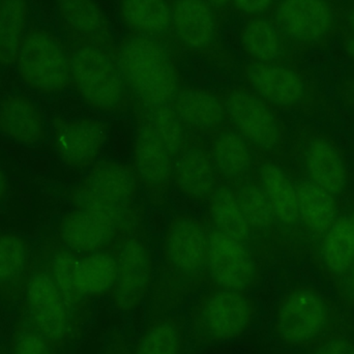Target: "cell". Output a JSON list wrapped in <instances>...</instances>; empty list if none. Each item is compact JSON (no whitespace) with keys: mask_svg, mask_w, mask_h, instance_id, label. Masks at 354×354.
<instances>
[{"mask_svg":"<svg viewBox=\"0 0 354 354\" xmlns=\"http://www.w3.org/2000/svg\"><path fill=\"white\" fill-rule=\"evenodd\" d=\"M351 319L334 299L311 285H297L279 301L272 333L281 345L308 351L335 337L349 335Z\"/></svg>","mask_w":354,"mask_h":354,"instance_id":"cell-1","label":"cell"},{"mask_svg":"<svg viewBox=\"0 0 354 354\" xmlns=\"http://www.w3.org/2000/svg\"><path fill=\"white\" fill-rule=\"evenodd\" d=\"M178 56L153 37L128 33L118 46L127 88L149 107L168 105L180 88Z\"/></svg>","mask_w":354,"mask_h":354,"instance_id":"cell-2","label":"cell"},{"mask_svg":"<svg viewBox=\"0 0 354 354\" xmlns=\"http://www.w3.org/2000/svg\"><path fill=\"white\" fill-rule=\"evenodd\" d=\"M256 314L255 301L245 291L214 288L189 307L187 338L196 346L234 340L251 328Z\"/></svg>","mask_w":354,"mask_h":354,"instance_id":"cell-3","label":"cell"},{"mask_svg":"<svg viewBox=\"0 0 354 354\" xmlns=\"http://www.w3.org/2000/svg\"><path fill=\"white\" fill-rule=\"evenodd\" d=\"M340 0H277L270 17L291 50H326L344 25Z\"/></svg>","mask_w":354,"mask_h":354,"instance_id":"cell-4","label":"cell"},{"mask_svg":"<svg viewBox=\"0 0 354 354\" xmlns=\"http://www.w3.org/2000/svg\"><path fill=\"white\" fill-rule=\"evenodd\" d=\"M241 75L248 88L272 108L307 115L330 109L319 83L299 66L249 60L241 66Z\"/></svg>","mask_w":354,"mask_h":354,"instance_id":"cell-5","label":"cell"},{"mask_svg":"<svg viewBox=\"0 0 354 354\" xmlns=\"http://www.w3.org/2000/svg\"><path fill=\"white\" fill-rule=\"evenodd\" d=\"M71 84L85 103L102 111L124 104L127 86L118 60V47L66 43Z\"/></svg>","mask_w":354,"mask_h":354,"instance_id":"cell-6","label":"cell"},{"mask_svg":"<svg viewBox=\"0 0 354 354\" xmlns=\"http://www.w3.org/2000/svg\"><path fill=\"white\" fill-rule=\"evenodd\" d=\"M15 66L23 83L43 95L62 93L71 84L66 41L41 23L30 21Z\"/></svg>","mask_w":354,"mask_h":354,"instance_id":"cell-7","label":"cell"},{"mask_svg":"<svg viewBox=\"0 0 354 354\" xmlns=\"http://www.w3.org/2000/svg\"><path fill=\"white\" fill-rule=\"evenodd\" d=\"M172 33L181 54L229 64L233 55L223 41V23L205 0H170Z\"/></svg>","mask_w":354,"mask_h":354,"instance_id":"cell-8","label":"cell"},{"mask_svg":"<svg viewBox=\"0 0 354 354\" xmlns=\"http://www.w3.org/2000/svg\"><path fill=\"white\" fill-rule=\"evenodd\" d=\"M293 137V153L301 177L336 197L342 195L348 187L351 170L339 143L309 124L297 127Z\"/></svg>","mask_w":354,"mask_h":354,"instance_id":"cell-9","label":"cell"},{"mask_svg":"<svg viewBox=\"0 0 354 354\" xmlns=\"http://www.w3.org/2000/svg\"><path fill=\"white\" fill-rule=\"evenodd\" d=\"M23 313L57 351L74 340L81 324L43 266H37L24 299Z\"/></svg>","mask_w":354,"mask_h":354,"instance_id":"cell-10","label":"cell"},{"mask_svg":"<svg viewBox=\"0 0 354 354\" xmlns=\"http://www.w3.org/2000/svg\"><path fill=\"white\" fill-rule=\"evenodd\" d=\"M227 115L245 138L270 153L284 147L286 134L274 108L250 88L234 87L224 102Z\"/></svg>","mask_w":354,"mask_h":354,"instance_id":"cell-11","label":"cell"},{"mask_svg":"<svg viewBox=\"0 0 354 354\" xmlns=\"http://www.w3.org/2000/svg\"><path fill=\"white\" fill-rule=\"evenodd\" d=\"M136 185L130 168L101 164L75 187L71 200L76 208L103 210L118 218L136 193Z\"/></svg>","mask_w":354,"mask_h":354,"instance_id":"cell-12","label":"cell"},{"mask_svg":"<svg viewBox=\"0 0 354 354\" xmlns=\"http://www.w3.org/2000/svg\"><path fill=\"white\" fill-rule=\"evenodd\" d=\"M207 268L216 288L245 291L259 282V270L247 250L221 231L208 241Z\"/></svg>","mask_w":354,"mask_h":354,"instance_id":"cell-13","label":"cell"},{"mask_svg":"<svg viewBox=\"0 0 354 354\" xmlns=\"http://www.w3.org/2000/svg\"><path fill=\"white\" fill-rule=\"evenodd\" d=\"M118 274L111 290L112 301L122 312L136 309L149 293L153 263L147 248L137 241L127 243L120 251Z\"/></svg>","mask_w":354,"mask_h":354,"instance_id":"cell-14","label":"cell"},{"mask_svg":"<svg viewBox=\"0 0 354 354\" xmlns=\"http://www.w3.org/2000/svg\"><path fill=\"white\" fill-rule=\"evenodd\" d=\"M35 270L37 260L30 241L16 233H0L1 299L8 304L24 301Z\"/></svg>","mask_w":354,"mask_h":354,"instance_id":"cell-15","label":"cell"},{"mask_svg":"<svg viewBox=\"0 0 354 354\" xmlns=\"http://www.w3.org/2000/svg\"><path fill=\"white\" fill-rule=\"evenodd\" d=\"M53 130L56 151L60 159L72 167L93 164L105 142L106 128L97 120L56 118Z\"/></svg>","mask_w":354,"mask_h":354,"instance_id":"cell-16","label":"cell"},{"mask_svg":"<svg viewBox=\"0 0 354 354\" xmlns=\"http://www.w3.org/2000/svg\"><path fill=\"white\" fill-rule=\"evenodd\" d=\"M115 220V216L103 210L77 208L60 221L58 237L74 253H95L109 241Z\"/></svg>","mask_w":354,"mask_h":354,"instance_id":"cell-17","label":"cell"},{"mask_svg":"<svg viewBox=\"0 0 354 354\" xmlns=\"http://www.w3.org/2000/svg\"><path fill=\"white\" fill-rule=\"evenodd\" d=\"M320 239L316 263L340 295L354 264V214L339 216Z\"/></svg>","mask_w":354,"mask_h":354,"instance_id":"cell-18","label":"cell"},{"mask_svg":"<svg viewBox=\"0 0 354 354\" xmlns=\"http://www.w3.org/2000/svg\"><path fill=\"white\" fill-rule=\"evenodd\" d=\"M56 6L66 43L116 47L107 19L95 0H56Z\"/></svg>","mask_w":354,"mask_h":354,"instance_id":"cell-19","label":"cell"},{"mask_svg":"<svg viewBox=\"0 0 354 354\" xmlns=\"http://www.w3.org/2000/svg\"><path fill=\"white\" fill-rule=\"evenodd\" d=\"M120 15L129 33L153 37L183 55L172 33L170 0H120Z\"/></svg>","mask_w":354,"mask_h":354,"instance_id":"cell-20","label":"cell"},{"mask_svg":"<svg viewBox=\"0 0 354 354\" xmlns=\"http://www.w3.org/2000/svg\"><path fill=\"white\" fill-rule=\"evenodd\" d=\"M239 43L249 60L259 64L299 66L301 56L287 45L270 16L245 20Z\"/></svg>","mask_w":354,"mask_h":354,"instance_id":"cell-21","label":"cell"},{"mask_svg":"<svg viewBox=\"0 0 354 354\" xmlns=\"http://www.w3.org/2000/svg\"><path fill=\"white\" fill-rule=\"evenodd\" d=\"M0 133L21 145H39L47 136L45 115L26 95H8L0 101Z\"/></svg>","mask_w":354,"mask_h":354,"instance_id":"cell-22","label":"cell"},{"mask_svg":"<svg viewBox=\"0 0 354 354\" xmlns=\"http://www.w3.org/2000/svg\"><path fill=\"white\" fill-rule=\"evenodd\" d=\"M118 274V262L104 253L77 257L71 277L73 295L81 309L88 312L89 301L111 292Z\"/></svg>","mask_w":354,"mask_h":354,"instance_id":"cell-23","label":"cell"},{"mask_svg":"<svg viewBox=\"0 0 354 354\" xmlns=\"http://www.w3.org/2000/svg\"><path fill=\"white\" fill-rule=\"evenodd\" d=\"M295 183L301 226L308 234L322 239L339 218L337 197L304 177Z\"/></svg>","mask_w":354,"mask_h":354,"instance_id":"cell-24","label":"cell"},{"mask_svg":"<svg viewBox=\"0 0 354 354\" xmlns=\"http://www.w3.org/2000/svg\"><path fill=\"white\" fill-rule=\"evenodd\" d=\"M172 102L183 124L197 130H214L223 124L226 115L224 103L205 89L180 87Z\"/></svg>","mask_w":354,"mask_h":354,"instance_id":"cell-25","label":"cell"},{"mask_svg":"<svg viewBox=\"0 0 354 354\" xmlns=\"http://www.w3.org/2000/svg\"><path fill=\"white\" fill-rule=\"evenodd\" d=\"M260 178L262 189L268 196L276 220L286 227L303 228L299 220L297 189L292 177L278 164L268 162L262 166Z\"/></svg>","mask_w":354,"mask_h":354,"instance_id":"cell-26","label":"cell"},{"mask_svg":"<svg viewBox=\"0 0 354 354\" xmlns=\"http://www.w3.org/2000/svg\"><path fill=\"white\" fill-rule=\"evenodd\" d=\"M29 0H2L0 6V68L16 64L30 24Z\"/></svg>","mask_w":354,"mask_h":354,"instance_id":"cell-27","label":"cell"},{"mask_svg":"<svg viewBox=\"0 0 354 354\" xmlns=\"http://www.w3.org/2000/svg\"><path fill=\"white\" fill-rule=\"evenodd\" d=\"M136 164L140 176L155 187L167 183L174 171L172 153L151 124L139 132Z\"/></svg>","mask_w":354,"mask_h":354,"instance_id":"cell-28","label":"cell"},{"mask_svg":"<svg viewBox=\"0 0 354 354\" xmlns=\"http://www.w3.org/2000/svg\"><path fill=\"white\" fill-rule=\"evenodd\" d=\"M187 339V322L166 314L149 320L132 354H183Z\"/></svg>","mask_w":354,"mask_h":354,"instance_id":"cell-29","label":"cell"},{"mask_svg":"<svg viewBox=\"0 0 354 354\" xmlns=\"http://www.w3.org/2000/svg\"><path fill=\"white\" fill-rule=\"evenodd\" d=\"M176 178L177 185L183 194L194 199H204L214 187L212 162L200 149H189L177 162Z\"/></svg>","mask_w":354,"mask_h":354,"instance_id":"cell-30","label":"cell"},{"mask_svg":"<svg viewBox=\"0 0 354 354\" xmlns=\"http://www.w3.org/2000/svg\"><path fill=\"white\" fill-rule=\"evenodd\" d=\"M214 161L223 176H241L250 169L252 163L249 145L236 133H223L214 141Z\"/></svg>","mask_w":354,"mask_h":354,"instance_id":"cell-31","label":"cell"},{"mask_svg":"<svg viewBox=\"0 0 354 354\" xmlns=\"http://www.w3.org/2000/svg\"><path fill=\"white\" fill-rule=\"evenodd\" d=\"M212 218L218 231L243 241L249 234V225L241 212L237 198L228 189H220L214 194L210 204Z\"/></svg>","mask_w":354,"mask_h":354,"instance_id":"cell-32","label":"cell"},{"mask_svg":"<svg viewBox=\"0 0 354 354\" xmlns=\"http://www.w3.org/2000/svg\"><path fill=\"white\" fill-rule=\"evenodd\" d=\"M236 198L249 226L258 229L272 226L276 216L263 189L256 185H245Z\"/></svg>","mask_w":354,"mask_h":354,"instance_id":"cell-33","label":"cell"},{"mask_svg":"<svg viewBox=\"0 0 354 354\" xmlns=\"http://www.w3.org/2000/svg\"><path fill=\"white\" fill-rule=\"evenodd\" d=\"M10 354H58V351L21 312L10 340Z\"/></svg>","mask_w":354,"mask_h":354,"instance_id":"cell-34","label":"cell"},{"mask_svg":"<svg viewBox=\"0 0 354 354\" xmlns=\"http://www.w3.org/2000/svg\"><path fill=\"white\" fill-rule=\"evenodd\" d=\"M151 124L172 156L180 151L183 143V122L174 107L169 105L153 107Z\"/></svg>","mask_w":354,"mask_h":354,"instance_id":"cell-35","label":"cell"},{"mask_svg":"<svg viewBox=\"0 0 354 354\" xmlns=\"http://www.w3.org/2000/svg\"><path fill=\"white\" fill-rule=\"evenodd\" d=\"M277 0H233L232 12L248 19L270 16Z\"/></svg>","mask_w":354,"mask_h":354,"instance_id":"cell-36","label":"cell"},{"mask_svg":"<svg viewBox=\"0 0 354 354\" xmlns=\"http://www.w3.org/2000/svg\"><path fill=\"white\" fill-rule=\"evenodd\" d=\"M305 354H354V340L349 335L335 337L308 349Z\"/></svg>","mask_w":354,"mask_h":354,"instance_id":"cell-37","label":"cell"},{"mask_svg":"<svg viewBox=\"0 0 354 354\" xmlns=\"http://www.w3.org/2000/svg\"><path fill=\"white\" fill-rule=\"evenodd\" d=\"M336 91L341 102L354 112V77L341 81Z\"/></svg>","mask_w":354,"mask_h":354,"instance_id":"cell-38","label":"cell"},{"mask_svg":"<svg viewBox=\"0 0 354 354\" xmlns=\"http://www.w3.org/2000/svg\"><path fill=\"white\" fill-rule=\"evenodd\" d=\"M341 301L345 307L353 308L354 309V264L346 281H345L344 287H343L342 292L339 295Z\"/></svg>","mask_w":354,"mask_h":354,"instance_id":"cell-39","label":"cell"},{"mask_svg":"<svg viewBox=\"0 0 354 354\" xmlns=\"http://www.w3.org/2000/svg\"><path fill=\"white\" fill-rule=\"evenodd\" d=\"M205 1L212 6L221 22L224 24L225 21L229 18L231 12H232L233 0H205Z\"/></svg>","mask_w":354,"mask_h":354,"instance_id":"cell-40","label":"cell"},{"mask_svg":"<svg viewBox=\"0 0 354 354\" xmlns=\"http://www.w3.org/2000/svg\"><path fill=\"white\" fill-rule=\"evenodd\" d=\"M103 354H132L122 335L114 334L110 339Z\"/></svg>","mask_w":354,"mask_h":354,"instance_id":"cell-41","label":"cell"},{"mask_svg":"<svg viewBox=\"0 0 354 354\" xmlns=\"http://www.w3.org/2000/svg\"><path fill=\"white\" fill-rule=\"evenodd\" d=\"M340 35L345 53L347 54L349 59L354 64V31L343 25Z\"/></svg>","mask_w":354,"mask_h":354,"instance_id":"cell-42","label":"cell"},{"mask_svg":"<svg viewBox=\"0 0 354 354\" xmlns=\"http://www.w3.org/2000/svg\"><path fill=\"white\" fill-rule=\"evenodd\" d=\"M343 20L345 26L354 31V0L343 4Z\"/></svg>","mask_w":354,"mask_h":354,"instance_id":"cell-43","label":"cell"},{"mask_svg":"<svg viewBox=\"0 0 354 354\" xmlns=\"http://www.w3.org/2000/svg\"><path fill=\"white\" fill-rule=\"evenodd\" d=\"M6 194H8V180L3 171L0 169V202L3 201Z\"/></svg>","mask_w":354,"mask_h":354,"instance_id":"cell-44","label":"cell"},{"mask_svg":"<svg viewBox=\"0 0 354 354\" xmlns=\"http://www.w3.org/2000/svg\"><path fill=\"white\" fill-rule=\"evenodd\" d=\"M340 1H342V0H340ZM345 1L348 2V1H351V0H345Z\"/></svg>","mask_w":354,"mask_h":354,"instance_id":"cell-45","label":"cell"},{"mask_svg":"<svg viewBox=\"0 0 354 354\" xmlns=\"http://www.w3.org/2000/svg\"><path fill=\"white\" fill-rule=\"evenodd\" d=\"M0 354H6V353H2V351H0Z\"/></svg>","mask_w":354,"mask_h":354,"instance_id":"cell-46","label":"cell"},{"mask_svg":"<svg viewBox=\"0 0 354 354\" xmlns=\"http://www.w3.org/2000/svg\"><path fill=\"white\" fill-rule=\"evenodd\" d=\"M2 0H0V6H1Z\"/></svg>","mask_w":354,"mask_h":354,"instance_id":"cell-47","label":"cell"}]
</instances>
